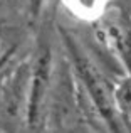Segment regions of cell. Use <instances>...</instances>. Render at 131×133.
Segmentation results:
<instances>
[{
    "instance_id": "cell-1",
    "label": "cell",
    "mask_w": 131,
    "mask_h": 133,
    "mask_svg": "<svg viewBox=\"0 0 131 133\" xmlns=\"http://www.w3.org/2000/svg\"><path fill=\"white\" fill-rule=\"evenodd\" d=\"M66 47L71 56L72 66L76 69V74L79 78V83L84 86L88 96L91 98L96 111H99L103 118L109 125L118 123V108L114 103V89L109 84V81L104 78L98 66L92 62V59L81 49V45L72 37L64 36Z\"/></svg>"
},
{
    "instance_id": "cell-2",
    "label": "cell",
    "mask_w": 131,
    "mask_h": 133,
    "mask_svg": "<svg viewBox=\"0 0 131 133\" xmlns=\"http://www.w3.org/2000/svg\"><path fill=\"white\" fill-rule=\"evenodd\" d=\"M52 69L50 49L40 47L34 62L32 74L29 78L27 93V121L32 128L42 127L49 115L52 94Z\"/></svg>"
},
{
    "instance_id": "cell-3",
    "label": "cell",
    "mask_w": 131,
    "mask_h": 133,
    "mask_svg": "<svg viewBox=\"0 0 131 133\" xmlns=\"http://www.w3.org/2000/svg\"><path fill=\"white\" fill-rule=\"evenodd\" d=\"M114 103L118 113L131 116V76L114 89Z\"/></svg>"
}]
</instances>
